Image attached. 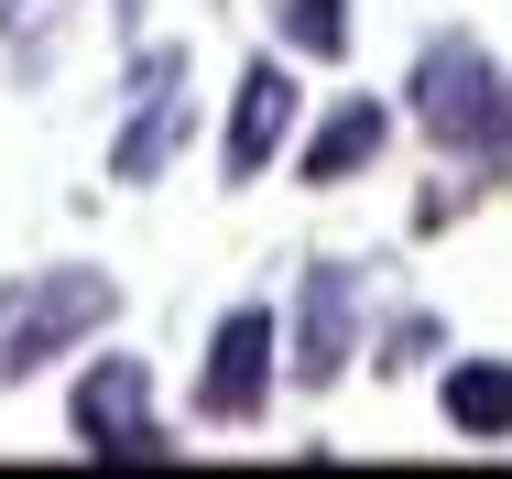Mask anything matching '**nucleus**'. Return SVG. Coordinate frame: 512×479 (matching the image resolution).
Wrapping results in <instances>:
<instances>
[{
    "mask_svg": "<svg viewBox=\"0 0 512 479\" xmlns=\"http://www.w3.org/2000/svg\"><path fill=\"white\" fill-rule=\"evenodd\" d=\"M404 120L447 164H512V77L480 33H425L404 66Z\"/></svg>",
    "mask_w": 512,
    "mask_h": 479,
    "instance_id": "obj_1",
    "label": "nucleus"
},
{
    "mask_svg": "<svg viewBox=\"0 0 512 479\" xmlns=\"http://www.w3.org/2000/svg\"><path fill=\"white\" fill-rule=\"evenodd\" d=\"M109 316H120V284L99 262H44V273L0 284V392L44 382L55 360H77L88 338H109Z\"/></svg>",
    "mask_w": 512,
    "mask_h": 479,
    "instance_id": "obj_2",
    "label": "nucleus"
},
{
    "mask_svg": "<svg viewBox=\"0 0 512 479\" xmlns=\"http://www.w3.org/2000/svg\"><path fill=\"white\" fill-rule=\"evenodd\" d=\"M66 436H77V458H99V469H164L186 436L164 425V403H153V360L142 349H99L77 392H66Z\"/></svg>",
    "mask_w": 512,
    "mask_h": 479,
    "instance_id": "obj_3",
    "label": "nucleus"
},
{
    "mask_svg": "<svg viewBox=\"0 0 512 479\" xmlns=\"http://www.w3.org/2000/svg\"><path fill=\"white\" fill-rule=\"evenodd\" d=\"M360 338H371L360 262H306L295 316H284V382H295V392H338L349 371H360Z\"/></svg>",
    "mask_w": 512,
    "mask_h": 479,
    "instance_id": "obj_4",
    "label": "nucleus"
},
{
    "mask_svg": "<svg viewBox=\"0 0 512 479\" xmlns=\"http://www.w3.org/2000/svg\"><path fill=\"white\" fill-rule=\"evenodd\" d=\"M284 392V316L273 305H229L207 327V360H197V414L207 425H262Z\"/></svg>",
    "mask_w": 512,
    "mask_h": 479,
    "instance_id": "obj_5",
    "label": "nucleus"
},
{
    "mask_svg": "<svg viewBox=\"0 0 512 479\" xmlns=\"http://www.w3.org/2000/svg\"><path fill=\"white\" fill-rule=\"evenodd\" d=\"M295 131H306V88H295V66H273V55H262V66H240L229 120H218V175H229V186L273 175Z\"/></svg>",
    "mask_w": 512,
    "mask_h": 479,
    "instance_id": "obj_6",
    "label": "nucleus"
},
{
    "mask_svg": "<svg viewBox=\"0 0 512 479\" xmlns=\"http://www.w3.org/2000/svg\"><path fill=\"white\" fill-rule=\"evenodd\" d=\"M382 153H393V109H382L371 88H338V109L316 120L306 153H295V175H306V186H360Z\"/></svg>",
    "mask_w": 512,
    "mask_h": 479,
    "instance_id": "obj_7",
    "label": "nucleus"
},
{
    "mask_svg": "<svg viewBox=\"0 0 512 479\" xmlns=\"http://www.w3.org/2000/svg\"><path fill=\"white\" fill-rule=\"evenodd\" d=\"M197 142V109L186 88H131V120H120V142H109V175L120 186H164V164Z\"/></svg>",
    "mask_w": 512,
    "mask_h": 479,
    "instance_id": "obj_8",
    "label": "nucleus"
},
{
    "mask_svg": "<svg viewBox=\"0 0 512 479\" xmlns=\"http://www.w3.org/2000/svg\"><path fill=\"white\" fill-rule=\"evenodd\" d=\"M436 414H447L458 447H512V360H447Z\"/></svg>",
    "mask_w": 512,
    "mask_h": 479,
    "instance_id": "obj_9",
    "label": "nucleus"
},
{
    "mask_svg": "<svg viewBox=\"0 0 512 479\" xmlns=\"http://www.w3.org/2000/svg\"><path fill=\"white\" fill-rule=\"evenodd\" d=\"M273 33H284V55H306V66H349V44H360L349 0H273Z\"/></svg>",
    "mask_w": 512,
    "mask_h": 479,
    "instance_id": "obj_10",
    "label": "nucleus"
},
{
    "mask_svg": "<svg viewBox=\"0 0 512 479\" xmlns=\"http://www.w3.org/2000/svg\"><path fill=\"white\" fill-rule=\"evenodd\" d=\"M44 55H55V0H11V66L44 77Z\"/></svg>",
    "mask_w": 512,
    "mask_h": 479,
    "instance_id": "obj_11",
    "label": "nucleus"
},
{
    "mask_svg": "<svg viewBox=\"0 0 512 479\" xmlns=\"http://www.w3.org/2000/svg\"><path fill=\"white\" fill-rule=\"evenodd\" d=\"M425 349H447V327H436V316H404V327L382 338V371H414Z\"/></svg>",
    "mask_w": 512,
    "mask_h": 479,
    "instance_id": "obj_12",
    "label": "nucleus"
}]
</instances>
